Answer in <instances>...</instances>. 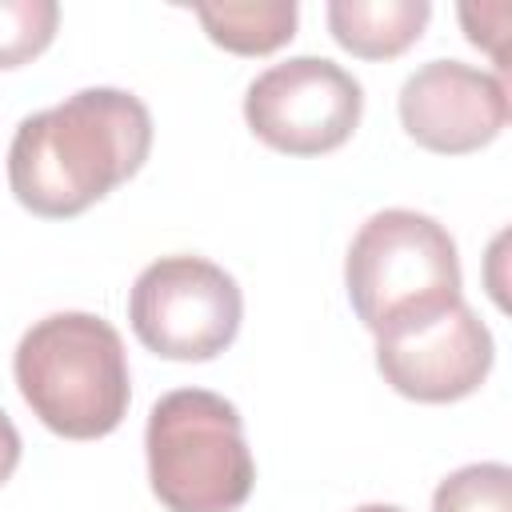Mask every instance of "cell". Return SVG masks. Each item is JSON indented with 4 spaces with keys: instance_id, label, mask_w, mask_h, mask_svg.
Returning a JSON list of instances; mask_svg holds the SVG:
<instances>
[{
    "instance_id": "6da1fadb",
    "label": "cell",
    "mask_w": 512,
    "mask_h": 512,
    "mask_svg": "<svg viewBox=\"0 0 512 512\" xmlns=\"http://www.w3.org/2000/svg\"><path fill=\"white\" fill-rule=\"evenodd\" d=\"M152 152V112L124 88H80L32 112L8 144L12 196L44 216L68 220L140 172Z\"/></svg>"
},
{
    "instance_id": "8fae6325",
    "label": "cell",
    "mask_w": 512,
    "mask_h": 512,
    "mask_svg": "<svg viewBox=\"0 0 512 512\" xmlns=\"http://www.w3.org/2000/svg\"><path fill=\"white\" fill-rule=\"evenodd\" d=\"M432 512H512V468L496 460L456 468L436 484Z\"/></svg>"
},
{
    "instance_id": "7a4b0ae2",
    "label": "cell",
    "mask_w": 512,
    "mask_h": 512,
    "mask_svg": "<svg viewBox=\"0 0 512 512\" xmlns=\"http://www.w3.org/2000/svg\"><path fill=\"white\" fill-rule=\"evenodd\" d=\"M12 372L32 416L64 440L116 432L132 400L124 340L96 312L36 320L16 344Z\"/></svg>"
},
{
    "instance_id": "30bf717a",
    "label": "cell",
    "mask_w": 512,
    "mask_h": 512,
    "mask_svg": "<svg viewBox=\"0 0 512 512\" xmlns=\"http://www.w3.org/2000/svg\"><path fill=\"white\" fill-rule=\"evenodd\" d=\"M208 40L236 56H268L296 36V0H224L196 4Z\"/></svg>"
},
{
    "instance_id": "4fadbf2b",
    "label": "cell",
    "mask_w": 512,
    "mask_h": 512,
    "mask_svg": "<svg viewBox=\"0 0 512 512\" xmlns=\"http://www.w3.org/2000/svg\"><path fill=\"white\" fill-rule=\"evenodd\" d=\"M20 432H16V424H12V416L0 408V484H8V476L16 472V464H20Z\"/></svg>"
},
{
    "instance_id": "5b68a950",
    "label": "cell",
    "mask_w": 512,
    "mask_h": 512,
    "mask_svg": "<svg viewBox=\"0 0 512 512\" xmlns=\"http://www.w3.org/2000/svg\"><path fill=\"white\" fill-rule=\"evenodd\" d=\"M128 320L136 340L164 360H212L236 340L244 296L236 276L220 264L176 252L136 276Z\"/></svg>"
},
{
    "instance_id": "ba28073f",
    "label": "cell",
    "mask_w": 512,
    "mask_h": 512,
    "mask_svg": "<svg viewBox=\"0 0 512 512\" xmlns=\"http://www.w3.org/2000/svg\"><path fill=\"white\" fill-rule=\"evenodd\" d=\"M404 132L440 156H464L500 136L508 124V88L496 72L464 60H428L400 88Z\"/></svg>"
},
{
    "instance_id": "9c48e42d",
    "label": "cell",
    "mask_w": 512,
    "mask_h": 512,
    "mask_svg": "<svg viewBox=\"0 0 512 512\" xmlns=\"http://www.w3.org/2000/svg\"><path fill=\"white\" fill-rule=\"evenodd\" d=\"M328 32L360 60H392L412 48L432 16L428 0H332Z\"/></svg>"
},
{
    "instance_id": "3957f363",
    "label": "cell",
    "mask_w": 512,
    "mask_h": 512,
    "mask_svg": "<svg viewBox=\"0 0 512 512\" xmlns=\"http://www.w3.org/2000/svg\"><path fill=\"white\" fill-rule=\"evenodd\" d=\"M344 284L356 320L396 336L460 304V256L448 228L416 208H384L360 224L344 256Z\"/></svg>"
},
{
    "instance_id": "5bb4252c",
    "label": "cell",
    "mask_w": 512,
    "mask_h": 512,
    "mask_svg": "<svg viewBox=\"0 0 512 512\" xmlns=\"http://www.w3.org/2000/svg\"><path fill=\"white\" fill-rule=\"evenodd\" d=\"M352 512H404V508H396V504H360Z\"/></svg>"
},
{
    "instance_id": "52a82bcc",
    "label": "cell",
    "mask_w": 512,
    "mask_h": 512,
    "mask_svg": "<svg viewBox=\"0 0 512 512\" xmlns=\"http://www.w3.org/2000/svg\"><path fill=\"white\" fill-rule=\"evenodd\" d=\"M492 360V332L464 300L428 324L376 340V368L384 384L420 404H452L472 396L488 380Z\"/></svg>"
},
{
    "instance_id": "7c38bea8",
    "label": "cell",
    "mask_w": 512,
    "mask_h": 512,
    "mask_svg": "<svg viewBox=\"0 0 512 512\" xmlns=\"http://www.w3.org/2000/svg\"><path fill=\"white\" fill-rule=\"evenodd\" d=\"M60 24L56 0H0V68L36 60Z\"/></svg>"
},
{
    "instance_id": "277c9868",
    "label": "cell",
    "mask_w": 512,
    "mask_h": 512,
    "mask_svg": "<svg viewBox=\"0 0 512 512\" xmlns=\"http://www.w3.org/2000/svg\"><path fill=\"white\" fill-rule=\"evenodd\" d=\"M148 480L168 512H240L256 484L244 420L208 388L164 392L144 428Z\"/></svg>"
},
{
    "instance_id": "8992f818",
    "label": "cell",
    "mask_w": 512,
    "mask_h": 512,
    "mask_svg": "<svg viewBox=\"0 0 512 512\" xmlns=\"http://www.w3.org/2000/svg\"><path fill=\"white\" fill-rule=\"evenodd\" d=\"M364 112L360 80L328 56H288L244 92L248 128L276 152L320 156L340 148Z\"/></svg>"
}]
</instances>
